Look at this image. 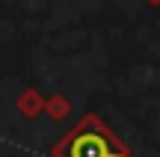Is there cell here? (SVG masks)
Wrapping results in <instances>:
<instances>
[{"label":"cell","instance_id":"cell-1","mask_svg":"<svg viewBox=\"0 0 160 157\" xmlns=\"http://www.w3.org/2000/svg\"><path fill=\"white\" fill-rule=\"evenodd\" d=\"M53 154L57 157H133L107 134V128H104L95 116H86L57 145Z\"/></svg>","mask_w":160,"mask_h":157}]
</instances>
